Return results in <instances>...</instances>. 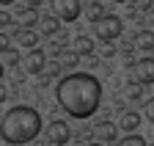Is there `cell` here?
Wrapping results in <instances>:
<instances>
[{"instance_id":"1","label":"cell","mask_w":154,"mask_h":146,"mask_svg":"<svg viewBox=\"0 0 154 146\" xmlns=\"http://www.w3.org/2000/svg\"><path fill=\"white\" fill-rule=\"evenodd\" d=\"M58 105L72 116V119H91L99 110L102 102V83L96 80L91 72H72V75L61 77L55 85Z\"/></svg>"},{"instance_id":"2","label":"cell","mask_w":154,"mask_h":146,"mask_svg":"<svg viewBox=\"0 0 154 146\" xmlns=\"http://www.w3.org/2000/svg\"><path fill=\"white\" fill-rule=\"evenodd\" d=\"M38 132H42V116L38 110L28 105H14L11 110L3 113V121H0V135H3V143H28L33 141Z\"/></svg>"},{"instance_id":"3","label":"cell","mask_w":154,"mask_h":146,"mask_svg":"<svg viewBox=\"0 0 154 146\" xmlns=\"http://www.w3.org/2000/svg\"><path fill=\"white\" fill-rule=\"evenodd\" d=\"M94 33H96L99 42H113V39H119L124 33V25H121V20L116 14H105L99 22H94Z\"/></svg>"},{"instance_id":"4","label":"cell","mask_w":154,"mask_h":146,"mask_svg":"<svg viewBox=\"0 0 154 146\" xmlns=\"http://www.w3.org/2000/svg\"><path fill=\"white\" fill-rule=\"evenodd\" d=\"M50 11L55 17H61L63 22H74L83 14V3L80 0H50Z\"/></svg>"},{"instance_id":"5","label":"cell","mask_w":154,"mask_h":146,"mask_svg":"<svg viewBox=\"0 0 154 146\" xmlns=\"http://www.w3.org/2000/svg\"><path fill=\"white\" fill-rule=\"evenodd\" d=\"M69 138H72V130H69L66 121L55 119V121L47 124V143H52V146H63V143H69Z\"/></svg>"},{"instance_id":"6","label":"cell","mask_w":154,"mask_h":146,"mask_svg":"<svg viewBox=\"0 0 154 146\" xmlns=\"http://www.w3.org/2000/svg\"><path fill=\"white\" fill-rule=\"evenodd\" d=\"M132 75H135V77H132L135 83L151 85V83H154V58H151V55H143L138 64L132 66Z\"/></svg>"},{"instance_id":"7","label":"cell","mask_w":154,"mask_h":146,"mask_svg":"<svg viewBox=\"0 0 154 146\" xmlns=\"http://www.w3.org/2000/svg\"><path fill=\"white\" fill-rule=\"evenodd\" d=\"M44 69H47V52L42 47L28 50V55H25V72H28V75H42Z\"/></svg>"},{"instance_id":"8","label":"cell","mask_w":154,"mask_h":146,"mask_svg":"<svg viewBox=\"0 0 154 146\" xmlns=\"http://www.w3.org/2000/svg\"><path fill=\"white\" fill-rule=\"evenodd\" d=\"M94 135H96V141H102V143H113L116 138H119V124L99 121V124L94 127Z\"/></svg>"},{"instance_id":"9","label":"cell","mask_w":154,"mask_h":146,"mask_svg":"<svg viewBox=\"0 0 154 146\" xmlns=\"http://www.w3.org/2000/svg\"><path fill=\"white\" fill-rule=\"evenodd\" d=\"M61 17H55L52 11L44 17V20H42V36H58V33H61Z\"/></svg>"},{"instance_id":"10","label":"cell","mask_w":154,"mask_h":146,"mask_svg":"<svg viewBox=\"0 0 154 146\" xmlns=\"http://www.w3.org/2000/svg\"><path fill=\"white\" fill-rule=\"evenodd\" d=\"M140 121H143L140 113H135V110H124V113H121V130H124V132H135V130L140 127Z\"/></svg>"},{"instance_id":"11","label":"cell","mask_w":154,"mask_h":146,"mask_svg":"<svg viewBox=\"0 0 154 146\" xmlns=\"http://www.w3.org/2000/svg\"><path fill=\"white\" fill-rule=\"evenodd\" d=\"M72 47L80 52V55H94V39L91 36H74Z\"/></svg>"},{"instance_id":"12","label":"cell","mask_w":154,"mask_h":146,"mask_svg":"<svg viewBox=\"0 0 154 146\" xmlns=\"http://www.w3.org/2000/svg\"><path fill=\"white\" fill-rule=\"evenodd\" d=\"M80 58H83V55H80L74 47H72V50L63 47L61 52H58V61H61V66H77V61H80Z\"/></svg>"},{"instance_id":"13","label":"cell","mask_w":154,"mask_h":146,"mask_svg":"<svg viewBox=\"0 0 154 146\" xmlns=\"http://www.w3.org/2000/svg\"><path fill=\"white\" fill-rule=\"evenodd\" d=\"M38 36H42V33H36L33 28H25V30H19V44L33 50V47H38Z\"/></svg>"},{"instance_id":"14","label":"cell","mask_w":154,"mask_h":146,"mask_svg":"<svg viewBox=\"0 0 154 146\" xmlns=\"http://www.w3.org/2000/svg\"><path fill=\"white\" fill-rule=\"evenodd\" d=\"M135 47H138L140 52H151V50H154V33H151V30L138 33V39H135Z\"/></svg>"},{"instance_id":"15","label":"cell","mask_w":154,"mask_h":146,"mask_svg":"<svg viewBox=\"0 0 154 146\" xmlns=\"http://www.w3.org/2000/svg\"><path fill=\"white\" fill-rule=\"evenodd\" d=\"M119 146H146V138L143 135H138V132H127L124 138H121V143Z\"/></svg>"},{"instance_id":"16","label":"cell","mask_w":154,"mask_h":146,"mask_svg":"<svg viewBox=\"0 0 154 146\" xmlns=\"http://www.w3.org/2000/svg\"><path fill=\"white\" fill-rule=\"evenodd\" d=\"M19 64V55H17V52L14 50H8V47H3V66L8 69V66H17Z\"/></svg>"},{"instance_id":"17","label":"cell","mask_w":154,"mask_h":146,"mask_svg":"<svg viewBox=\"0 0 154 146\" xmlns=\"http://www.w3.org/2000/svg\"><path fill=\"white\" fill-rule=\"evenodd\" d=\"M143 116H146V121H151V124H154V97H149V99H146V105H143Z\"/></svg>"},{"instance_id":"18","label":"cell","mask_w":154,"mask_h":146,"mask_svg":"<svg viewBox=\"0 0 154 146\" xmlns=\"http://www.w3.org/2000/svg\"><path fill=\"white\" fill-rule=\"evenodd\" d=\"M140 97H143V85H140V83H138V85H132V88L127 91V99H132V102H138Z\"/></svg>"},{"instance_id":"19","label":"cell","mask_w":154,"mask_h":146,"mask_svg":"<svg viewBox=\"0 0 154 146\" xmlns=\"http://www.w3.org/2000/svg\"><path fill=\"white\" fill-rule=\"evenodd\" d=\"M102 17H105V8L102 6H91V11H88V20L91 22H99Z\"/></svg>"},{"instance_id":"20","label":"cell","mask_w":154,"mask_h":146,"mask_svg":"<svg viewBox=\"0 0 154 146\" xmlns=\"http://www.w3.org/2000/svg\"><path fill=\"white\" fill-rule=\"evenodd\" d=\"M149 6H151V0H135L132 11H149Z\"/></svg>"},{"instance_id":"21","label":"cell","mask_w":154,"mask_h":146,"mask_svg":"<svg viewBox=\"0 0 154 146\" xmlns=\"http://www.w3.org/2000/svg\"><path fill=\"white\" fill-rule=\"evenodd\" d=\"M102 55H105V58H113V55H116V47H113L110 42H105V47H102Z\"/></svg>"},{"instance_id":"22","label":"cell","mask_w":154,"mask_h":146,"mask_svg":"<svg viewBox=\"0 0 154 146\" xmlns=\"http://www.w3.org/2000/svg\"><path fill=\"white\" fill-rule=\"evenodd\" d=\"M0 22H3V28H8V22H11V17H8V11H3V14H0Z\"/></svg>"},{"instance_id":"23","label":"cell","mask_w":154,"mask_h":146,"mask_svg":"<svg viewBox=\"0 0 154 146\" xmlns=\"http://www.w3.org/2000/svg\"><path fill=\"white\" fill-rule=\"evenodd\" d=\"M25 3H28V8H38V6L44 3V0H25Z\"/></svg>"},{"instance_id":"24","label":"cell","mask_w":154,"mask_h":146,"mask_svg":"<svg viewBox=\"0 0 154 146\" xmlns=\"http://www.w3.org/2000/svg\"><path fill=\"white\" fill-rule=\"evenodd\" d=\"M88 146H105V143H102V141H94V143H88Z\"/></svg>"},{"instance_id":"25","label":"cell","mask_w":154,"mask_h":146,"mask_svg":"<svg viewBox=\"0 0 154 146\" xmlns=\"http://www.w3.org/2000/svg\"><path fill=\"white\" fill-rule=\"evenodd\" d=\"M0 3H3V6H11V3H14V0H0Z\"/></svg>"},{"instance_id":"26","label":"cell","mask_w":154,"mask_h":146,"mask_svg":"<svg viewBox=\"0 0 154 146\" xmlns=\"http://www.w3.org/2000/svg\"><path fill=\"white\" fill-rule=\"evenodd\" d=\"M113 3H127V0H113Z\"/></svg>"},{"instance_id":"27","label":"cell","mask_w":154,"mask_h":146,"mask_svg":"<svg viewBox=\"0 0 154 146\" xmlns=\"http://www.w3.org/2000/svg\"><path fill=\"white\" fill-rule=\"evenodd\" d=\"M11 146H22V143H11Z\"/></svg>"},{"instance_id":"28","label":"cell","mask_w":154,"mask_h":146,"mask_svg":"<svg viewBox=\"0 0 154 146\" xmlns=\"http://www.w3.org/2000/svg\"><path fill=\"white\" fill-rule=\"evenodd\" d=\"M151 3H154V0H151Z\"/></svg>"},{"instance_id":"29","label":"cell","mask_w":154,"mask_h":146,"mask_svg":"<svg viewBox=\"0 0 154 146\" xmlns=\"http://www.w3.org/2000/svg\"><path fill=\"white\" fill-rule=\"evenodd\" d=\"M151 146H154V143H151Z\"/></svg>"}]
</instances>
